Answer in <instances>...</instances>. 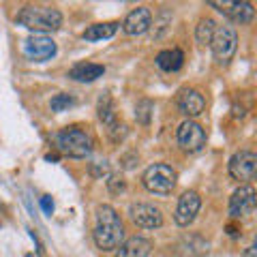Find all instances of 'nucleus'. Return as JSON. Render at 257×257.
I'll list each match as a JSON object with an SVG mask.
<instances>
[{
    "instance_id": "412c9836",
    "label": "nucleus",
    "mask_w": 257,
    "mask_h": 257,
    "mask_svg": "<svg viewBox=\"0 0 257 257\" xmlns=\"http://www.w3.org/2000/svg\"><path fill=\"white\" fill-rule=\"evenodd\" d=\"M214 30H216V22H214L212 18H204V20H199L197 30H195V39H197V43H199V45H210Z\"/></svg>"
},
{
    "instance_id": "1a4fd4ad",
    "label": "nucleus",
    "mask_w": 257,
    "mask_h": 257,
    "mask_svg": "<svg viewBox=\"0 0 257 257\" xmlns=\"http://www.w3.org/2000/svg\"><path fill=\"white\" fill-rule=\"evenodd\" d=\"M202 208V197H199L197 191H184L182 197L178 199V206H176L174 212V221L180 227H189V225L195 221V216Z\"/></svg>"
},
{
    "instance_id": "6e6552de",
    "label": "nucleus",
    "mask_w": 257,
    "mask_h": 257,
    "mask_svg": "<svg viewBox=\"0 0 257 257\" xmlns=\"http://www.w3.org/2000/svg\"><path fill=\"white\" fill-rule=\"evenodd\" d=\"M178 144L187 152H199L206 146V131L195 120H184L178 126Z\"/></svg>"
},
{
    "instance_id": "dca6fc26",
    "label": "nucleus",
    "mask_w": 257,
    "mask_h": 257,
    "mask_svg": "<svg viewBox=\"0 0 257 257\" xmlns=\"http://www.w3.org/2000/svg\"><path fill=\"white\" fill-rule=\"evenodd\" d=\"M96 114H99V120H101V122L107 126L109 135L116 140V131H118V128H124V126L118 122L116 111H114V103H111V99H109L107 94H103L101 99H99V105H96Z\"/></svg>"
},
{
    "instance_id": "ddd939ff",
    "label": "nucleus",
    "mask_w": 257,
    "mask_h": 257,
    "mask_svg": "<svg viewBox=\"0 0 257 257\" xmlns=\"http://www.w3.org/2000/svg\"><path fill=\"white\" fill-rule=\"evenodd\" d=\"M150 26H152V13H150L148 7H138V9H133L122 22V30L131 37L144 35Z\"/></svg>"
},
{
    "instance_id": "4be33fe9",
    "label": "nucleus",
    "mask_w": 257,
    "mask_h": 257,
    "mask_svg": "<svg viewBox=\"0 0 257 257\" xmlns=\"http://www.w3.org/2000/svg\"><path fill=\"white\" fill-rule=\"evenodd\" d=\"M75 105V99H73V94H67V92H60V94H56L54 99H52V103H50V107H52V111H67V109H71Z\"/></svg>"
},
{
    "instance_id": "0eeeda50",
    "label": "nucleus",
    "mask_w": 257,
    "mask_h": 257,
    "mask_svg": "<svg viewBox=\"0 0 257 257\" xmlns=\"http://www.w3.org/2000/svg\"><path fill=\"white\" fill-rule=\"evenodd\" d=\"M24 56L32 62H45L56 56V43L47 35H32L24 41Z\"/></svg>"
},
{
    "instance_id": "423d86ee",
    "label": "nucleus",
    "mask_w": 257,
    "mask_h": 257,
    "mask_svg": "<svg viewBox=\"0 0 257 257\" xmlns=\"http://www.w3.org/2000/svg\"><path fill=\"white\" fill-rule=\"evenodd\" d=\"M255 206H257V191L251 187V184L238 187L229 197L231 219H244V216H251L255 212Z\"/></svg>"
},
{
    "instance_id": "393cba45",
    "label": "nucleus",
    "mask_w": 257,
    "mask_h": 257,
    "mask_svg": "<svg viewBox=\"0 0 257 257\" xmlns=\"http://www.w3.org/2000/svg\"><path fill=\"white\" fill-rule=\"evenodd\" d=\"M109 172V165H107V161H96V163L90 167V174L94 176V178H103Z\"/></svg>"
},
{
    "instance_id": "2eb2a0df",
    "label": "nucleus",
    "mask_w": 257,
    "mask_h": 257,
    "mask_svg": "<svg viewBox=\"0 0 257 257\" xmlns=\"http://www.w3.org/2000/svg\"><path fill=\"white\" fill-rule=\"evenodd\" d=\"M152 251V242L144 236H133L120 242V246L116 248V257H148V253Z\"/></svg>"
},
{
    "instance_id": "f8f14e48",
    "label": "nucleus",
    "mask_w": 257,
    "mask_h": 257,
    "mask_svg": "<svg viewBox=\"0 0 257 257\" xmlns=\"http://www.w3.org/2000/svg\"><path fill=\"white\" fill-rule=\"evenodd\" d=\"M128 216L142 229H159L163 225V214L152 204H133L128 208Z\"/></svg>"
},
{
    "instance_id": "a878e982",
    "label": "nucleus",
    "mask_w": 257,
    "mask_h": 257,
    "mask_svg": "<svg viewBox=\"0 0 257 257\" xmlns=\"http://www.w3.org/2000/svg\"><path fill=\"white\" fill-rule=\"evenodd\" d=\"M41 210H43L47 216L54 212V199H52L50 195H43V197H41Z\"/></svg>"
},
{
    "instance_id": "6ab92c4d",
    "label": "nucleus",
    "mask_w": 257,
    "mask_h": 257,
    "mask_svg": "<svg viewBox=\"0 0 257 257\" xmlns=\"http://www.w3.org/2000/svg\"><path fill=\"white\" fill-rule=\"evenodd\" d=\"M184 64V54L178 50V47H172V50H163L157 54V67L165 73H176L180 71Z\"/></svg>"
},
{
    "instance_id": "f257e3e1",
    "label": "nucleus",
    "mask_w": 257,
    "mask_h": 257,
    "mask_svg": "<svg viewBox=\"0 0 257 257\" xmlns=\"http://www.w3.org/2000/svg\"><path fill=\"white\" fill-rule=\"evenodd\" d=\"M94 242L101 251H116L124 238V225L111 206H99L94 216Z\"/></svg>"
},
{
    "instance_id": "aec40b11",
    "label": "nucleus",
    "mask_w": 257,
    "mask_h": 257,
    "mask_svg": "<svg viewBox=\"0 0 257 257\" xmlns=\"http://www.w3.org/2000/svg\"><path fill=\"white\" fill-rule=\"evenodd\" d=\"M118 30L116 22H105V24H94V26L84 30L86 41H103V39H111Z\"/></svg>"
},
{
    "instance_id": "5701e85b",
    "label": "nucleus",
    "mask_w": 257,
    "mask_h": 257,
    "mask_svg": "<svg viewBox=\"0 0 257 257\" xmlns=\"http://www.w3.org/2000/svg\"><path fill=\"white\" fill-rule=\"evenodd\" d=\"M152 109H155V105H152L150 101H140L138 105H135V118H138V122L142 124H148L150 122V116H152Z\"/></svg>"
},
{
    "instance_id": "b1692460",
    "label": "nucleus",
    "mask_w": 257,
    "mask_h": 257,
    "mask_svg": "<svg viewBox=\"0 0 257 257\" xmlns=\"http://www.w3.org/2000/svg\"><path fill=\"white\" fill-rule=\"evenodd\" d=\"M107 189H109L111 195H118V193H122L126 189V184H124V180L120 178V176H111V178L107 180Z\"/></svg>"
},
{
    "instance_id": "7ed1b4c3",
    "label": "nucleus",
    "mask_w": 257,
    "mask_h": 257,
    "mask_svg": "<svg viewBox=\"0 0 257 257\" xmlns=\"http://www.w3.org/2000/svg\"><path fill=\"white\" fill-rule=\"evenodd\" d=\"M54 142H56V148H58L62 155L67 157H73V159H86L90 157L92 152V135L84 131L79 126H67L62 128L60 133L54 135Z\"/></svg>"
},
{
    "instance_id": "4468645a",
    "label": "nucleus",
    "mask_w": 257,
    "mask_h": 257,
    "mask_svg": "<svg viewBox=\"0 0 257 257\" xmlns=\"http://www.w3.org/2000/svg\"><path fill=\"white\" fill-rule=\"evenodd\" d=\"M204 107H206V99H204V94L199 90H195V88H184V90H180V94H178V109L182 111L184 116H189V120L202 114Z\"/></svg>"
},
{
    "instance_id": "cd10ccee",
    "label": "nucleus",
    "mask_w": 257,
    "mask_h": 257,
    "mask_svg": "<svg viewBox=\"0 0 257 257\" xmlns=\"http://www.w3.org/2000/svg\"><path fill=\"white\" fill-rule=\"evenodd\" d=\"M255 255H257V248H255L253 244H251V246H248V248H246V251L242 253V257H255Z\"/></svg>"
},
{
    "instance_id": "f03ea898",
    "label": "nucleus",
    "mask_w": 257,
    "mask_h": 257,
    "mask_svg": "<svg viewBox=\"0 0 257 257\" xmlns=\"http://www.w3.org/2000/svg\"><path fill=\"white\" fill-rule=\"evenodd\" d=\"M15 22L28 30H35V35H45V32H56L62 26V13L54 7L26 5L20 9Z\"/></svg>"
},
{
    "instance_id": "9d476101",
    "label": "nucleus",
    "mask_w": 257,
    "mask_h": 257,
    "mask_svg": "<svg viewBox=\"0 0 257 257\" xmlns=\"http://www.w3.org/2000/svg\"><path fill=\"white\" fill-rule=\"evenodd\" d=\"M257 170V155L251 150H240L229 159V176L234 180H253Z\"/></svg>"
},
{
    "instance_id": "39448f33",
    "label": "nucleus",
    "mask_w": 257,
    "mask_h": 257,
    "mask_svg": "<svg viewBox=\"0 0 257 257\" xmlns=\"http://www.w3.org/2000/svg\"><path fill=\"white\" fill-rule=\"evenodd\" d=\"M210 47H212V56L216 62L221 64H227L234 54L238 50V32L234 26H216L214 35H212V41H210Z\"/></svg>"
},
{
    "instance_id": "9b49d317",
    "label": "nucleus",
    "mask_w": 257,
    "mask_h": 257,
    "mask_svg": "<svg viewBox=\"0 0 257 257\" xmlns=\"http://www.w3.org/2000/svg\"><path fill=\"white\" fill-rule=\"evenodd\" d=\"M210 7H214L219 13H223L225 18H229L236 24H248L253 20L255 9L251 3H231V0H210L208 3Z\"/></svg>"
},
{
    "instance_id": "c85d7f7f",
    "label": "nucleus",
    "mask_w": 257,
    "mask_h": 257,
    "mask_svg": "<svg viewBox=\"0 0 257 257\" xmlns=\"http://www.w3.org/2000/svg\"><path fill=\"white\" fill-rule=\"evenodd\" d=\"M45 159H47V161H58V155H47Z\"/></svg>"
},
{
    "instance_id": "bb28decb",
    "label": "nucleus",
    "mask_w": 257,
    "mask_h": 257,
    "mask_svg": "<svg viewBox=\"0 0 257 257\" xmlns=\"http://www.w3.org/2000/svg\"><path fill=\"white\" fill-rule=\"evenodd\" d=\"M227 234H229L231 238H238V236H240V229L234 227V225H227Z\"/></svg>"
},
{
    "instance_id": "c756f323",
    "label": "nucleus",
    "mask_w": 257,
    "mask_h": 257,
    "mask_svg": "<svg viewBox=\"0 0 257 257\" xmlns=\"http://www.w3.org/2000/svg\"><path fill=\"white\" fill-rule=\"evenodd\" d=\"M26 257H35V255H26Z\"/></svg>"
},
{
    "instance_id": "f3484780",
    "label": "nucleus",
    "mask_w": 257,
    "mask_h": 257,
    "mask_svg": "<svg viewBox=\"0 0 257 257\" xmlns=\"http://www.w3.org/2000/svg\"><path fill=\"white\" fill-rule=\"evenodd\" d=\"M176 248L182 257H204L208 253V240H204L199 234H187L180 238Z\"/></svg>"
},
{
    "instance_id": "20e7f679",
    "label": "nucleus",
    "mask_w": 257,
    "mask_h": 257,
    "mask_svg": "<svg viewBox=\"0 0 257 257\" xmlns=\"http://www.w3.org/2000/svg\"><path fill=\"white\" fill-rule=\"evenodd\" d=\"M142 182L150 193L157 195H167L176 187V172L165 163H155L150 165L142 176Z\"/></svg>"
},
{
    "instance_id": "a211bd4d",
    "label": "nucleus",
    "mask_w": 257,
    "mask_h": 257,
    "mask_svg": "<svg viewBox=\"0 0 257 257\" xmlns=\"http://www.w3.org/2000/svg\"><path fill=\"white\" fill-rule=\"evenodd\" d=\"M103 73H105V67H103V64L79 62L69 71V77L75 79V82H82V84H90V82H94V79L103 77Z\"/></svg>"
}]
</instances>
